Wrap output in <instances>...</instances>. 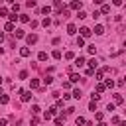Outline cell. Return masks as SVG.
Here are the masks:
<instances>
[{"mask_svg": "<svg viewBox=\"0 0 126 126\" xmlns=\"http://www.w3.org/2000/svg\"><path fill=\"white\" fill-rule=\"evenodd\" d=\"M69 8H71V10H79V12H81V8H83V2H81V0H73V2L69 4Z\"/></svg>", "mask_w": 126, "mask_h": 126, "instance_id": "obj_1", "label": "cell"}, {"mask_svg": "<svg viewBox=\"0 0 126 126\" xmlns=\"http://www.w3.org/2000/svg\"><path fill=\"white\" fill-rule=\"evenodd\" d=\"M20 94H22V100L24 102H30L32 100V91H20Z\"/></svg>", "mask_w": 126, "mask_h": 126, "instance_id": "obj_2", "label": "cell"}, {"mask_svg": "<svg viewBox=\"0 0 126 126\" xmlns=\"http://www.w3.org/2000/svg\"><path fill=\"white\" fill-rule=\"evenodd\" d=\"M79 32H81V37H83V39H85V37H91V33H93V32H91V30H89L87 26H83V28H81Z\"/></svg>", "mask_w": 126, "mask_h": 126, "instance_id": "obj_3", "label": "cell"}, {"mask_svg": "<svg viewBox=\"0 0 126 126\" xmlns=\"http://www.w3.org/2000/svg\"><path fill=\"white\" fill-rule=\"evenodd\" d=\"M26 41H28L30 45H33V43L37 41V35H35V33H30V35H26Z\"/></svg>", "mask_w": 126, "mask_h": 126, "instance_id": "obj_4", "label": "cell"}, {"mask_svg": "<svg viewBox=\"0 0 126 126\" xmlns=\"http://www.w3.org/2000/svg\"><path fill=\"white\" fill-rule=\"evenodd\" d=\"M53 6H55V10H57L59 14L63 12V2H61V0H55V2H53Z\"/></svg>", "mask_w": 126, "mask_h": 126, "instance_id": "obj_5", "label": "cell"}, {"mask_svg": "<svg viewBox=\"0 0 126 126\" xmlns=\"http://www.w3.org/2000/svg\"><path fill=\"white\" fill-rule=\"evenodd\" d=\"M108 12H110V4H102V6H100V12H98V14H108Z\"/></svg>", "mask_w": 126, "mask_h": 126, "instance_id": "obj_6", "label": "cell"}, {"mask_svg": "<svg viewBox=\"0 0 126 126\" xmlns=\"http://www.w3.org/2000/svg\"><path fill=\"white\" fill-rule=\"evenodd\" d=\"M4 30H6V32H14V30H16V26H14L12 22H6V24H4Z\"/></svg>", "mask_w": 126, "mask_h": 126, "instance_id": "obj_7", "label": "cell"}, {"mask_svg": "<svg viewBox=\"0 0 126 126\" xmlns=\"http://www.w3.org/2000/svg\"><path fill=\"white\" fill-rule=\"evenodd\" d=\"M67 33H71V35L77 33V26H75V24H69V26H67Z\"/></svg>", "mask_w": 126, "mask_h": 126, "instance_id": "obj_8", "label": "cell"}, {"mask_svg": "<svg viewBox=\"0 0 126 126\" xmlns=\"http://www.w3.org/2000/svg\"><path fill=\"white\" fill-rule=\"evenodd\" d=\"M94 33H96V35H102V33H104V26H100V24L94 26Z\"/></svg>", "mask_w": 126, "mask_h": 126, "instance_id": "obj_9", "label": "cell"}, {"mask_svg": "<svg viewBox=\"0 0 126 126\" xmlns=\"http://www.w3.org/2000/svg\"><path fill=\"white\" fill-rule=\"evenodd\" d=\"M20 55L22 57H30V47H22L20 49Z\"/></svg>", "mask_w": 126, "mask_h": 126, "instance_id": "obj_10", "label": "cell"}, {"mask_svg": "<svg viewBox=\"0 0 126 126\" xmlns=\"http://www.w3.org/2000/svg\"><path fill=\"white\" fill-rule=\"evenodd\" d=\"M10 102V96L8 94H0V104H8Z\"/></svg>", "mask_w": 126, "mask_h": 126, "instance_id": "obj_11", "label": "cell"}, {"mask_svg": "<svg viewBox=\"0 0 126 126\" xmlns=\"http://www.w3.org/2000/svg\"><path fill=\"white\" fill-rule=\"evenodd\" d=\"M96 65H98V61H96V59H91V61H89V69H93V71L96 69Z\"/></svg>", "mask_w": 126, "mask_h": 126, "instance_id": "obj_12", "label": "cell"}, {"mask_svg": "<svg viewBox=\"0 0 126 126\" xmlns=\"http://www.w3.org/2000/svg\"><path fill=\"white\" fill-rule=\"evenodd\" d=\"M79 79H81V77H79L77 73H71V77H69V83H77Z\"/></svg>", "mask_w": 126, "mask_h": 126, "instance_id": "obj_13", "label": "cell"}, {"mask_svg": "<svg viewBox=\"0 0 126 126\" xmlns=\"http://www.w3.org/2000/svg\"><path fill=\"white\" fill-rule=\"evenodd\" d=\"M122 100H124V98H122V94H120V93H116V94H114V102H116V104H122Z\"/></svg>", "mask_w": 126, "mask_h": 126, "instance_id": "obj_14", "label": "cell"}, {"mask_svg": "<svg viewBox=\"0 0 126 126\" xmlns=\"http://www.w3.org/2000/svg\"><path fill=\"white\" fill-rule=\"evenodd\" d=\"M85 122H87V120H85L83 116H77V120H75V124H77V126H85Z\"/></svg>", "mask_w": 126, "mask_h": 126, "instance_id": "obj_15", "label": "cell"}, {"mask_svg": "<svg viewBox=\"0 0 126 126\" xmlns=\"http://www.w3.org/2000/svg\"><path fill=\"white\" fill-rule=\"evenodd\" d=\"M18 20H20V22H24V24H28V22H30V18H28L26 14H20V16H18Z\"/></svg>", "mask_w": 126, "mask_h": 126, "instance_id": "obj_16", "label": "cell"}, {"mask_svg": "<svg viewBox=\"0 0 126 126\" xmlns=\"http://www.w3.org/2000/svg\"><path fill=\"white\" fill-rule=\"evenodd\" d=\"M75 65H77V67L85 65V57H77V59H75Z\"/></svg>", "mask_w": 126, "mask_h": 126, "instance_id": "obj_17", "label": "cell"}, {"mask_svg": "<svg viewBox=\"0 0 126 126\" xmlns=\"http://www.w3.org/2000/svg\"><path fill=\"white\" fill-rule=\"evenodd\" d=\"M30 87H32V89H37V87H39V81H37V79H32V81H30Z\"/></svg>", "mask_w": 126, "mask_h": 126, "instance_id": "obj_18", "label": "cell"}, {"mask_svg": "<svg viewBox=\"0 0 126 126\" xmlns=\"http://www.w3.org/2000/svg\"><path fill=\"white\" fill-rule=\"evenodd\" d=\"M37 59H39V61H45V59H47V53H45V51H39Z\"/></svg>", "mask_w": 126, "mask_h": 126, "instance_id": "obj_19", "label": "cell"}, {"mask_svg": "<svg viewBox=\"0 0 126 126\" xmlns=\"http://www.w3.org/2000/svg\"><path fill=\"white\" fill-rule=\"evenodd\" d=\"M102 85H104V89H106V87H108V89H112V87H114V81H112V79H108V81H106V83H102Z\"/></svg>", "mask_w": 126, "mask_h": 126, "instance_id": "obj_20", "label": "cell"}, {"mask_svg": "<svg viewBox=\"0 0 126 126\" xmlns=\"http://www.w3.org/2000/svg\"><path fill=\"white\" fill-rule=\"evenodd\" d=\"M73 96H75V98H77V100H79V98H81V96H83V93H81V91H79V89H75V91H73Z\"/></svg>", "mask_w": 126, "mask_h": 126, "instance_id": "obj_21", "label": "cell"}, {"mask_svg": "<svg viewBox=\"0 0 126 126\" xmlns=\"http://www.w3.org/2000/svg\"><path fill=\"white\" fill-rule=\"evenodd\" d=\"M51 55H53V59H61V51H59V49H55Z\"/></svg>", "mask_w": 126, "mask_h": 126, "instance_id": "obj_22", "label": "cell"}, {"mask_svg": "<svg viewBox=\"0 0 126 126\" xmlns=\"http://www.w3.org/2000/svg\"><path fill=\"white\" fill-rule=\"evenodd\" d=\"M94 77H96V79H98V81H100V79H102V77H104V71H102V69H100V71H96V73H94Z\"/></svg>", "mask_w": 126, "mask_h": 126, "instance_id": "obj_23", "label": "cell"}, {"mask_svg": "<svg viewBox=\"0 0 126 126\" xmlns=\"http://www.w3.org/2000/svg\"><path fill=\"white\" fill-rule=\"evenodd\" d=\"M96 93H98V94H100V93H104V85H102V83H98V85H96Z\"/></svg>", "mask_w": 126, "mask_h": 126, "instance_id": "obj_24", "label": "cell"}, {"mask_svg": "<svg viewBox=\"0 0 126 126\" xmlns=\"http://www.w3.org/2000/svg\"><path fill=\"white\" fill-rule=\"evenodd\" d=\"M89 110H93V112L96 110V102H94V100H91V102H89Z\"/></svg>", "mask_w": 126, "mask_h": 126, "instance_id": "obj_25", "label": "cell"}, {"mask_svg": "<svg viewBox=\"0 0 126 126\" xmlns=\"http://www.w3.org/2000/svg\"><path fill=\"white\" fill-rule=\"evenodd\" d=\"M39 110H41V108H39V104H32V112H33V114H37Z\"/></svg>", "mask_w": 126, "mask_h": 126, "instance_id": "obj_26", "label": "cell"}, {"mask_svg": "<svg viewBox=\"0 0 126 126\" xmlns=\"http://www.w3.org/2000/svg\"><path fill=\"white\" fill-rule=\"evenodd\" d=\"M30 124H32V126H37V124H39V118H37V116H33V118L30 120Z\"/></svg>", "mask_w": 126, "mask_h": 126, "instance_id": "obj_27", "label": "cell"}, {"mask_svg": "<svg viewBox=\"0 0 126 126\" xmlns=\"http://www.w3.org/2000/svg\"><path fill=\"white\" fill-rule=\"evenodd\" d=\"M49 12H51V6H43L41 8V14H49Z\"/></svg>", "mask_w": 126, "mask_h": 126, "instance_id": "obj_28", "label": "cell"}, {"mask_svg": "<svg viewBox=\"0 0 126 126\" xmlns=\"http://www.w3.org/2000/svg\"><path fill=\"white\" fill-rule=\"evenodd\" d=\"M14 33H16V37H24V35H26V33H24V30H16Z\"/></svg>", "mask_w": 126, "mask_h": 126, "instance_id": "obj_29", "label": "cell"}, {"mask_svg": "<svg viewBox=\"0 0 126 126\" xmlns=\"http://www.w3.org/2000/svg\"><path fill=\"white\" fill-rule=\"evenodd\" d=\"M8 18H10V20H8V22H12V24H14V22H16V20H18V16H16V14H10V16H8Z\"/></svg>", "mask_w": 126, "mask_h": 126, "instance_id": "obj_30", "label": "cell"}, {"mask_svg": "<svg viewBox=\"0 0 126 126\" xmlns=\"http://www.w3.org/2000/svg\"><path fill=\"white\" fill-rule=\"evenodd\" d=\"M77 45L83 47V45H85V39H83V37H77Z\"/></svg>", "mask_w": 126, "mask_h": 126, "instance_id": "obj_31", "label": "cell"}, {"mask_svg": "<svg viewBox=\"0 0 126 126\" xmlns=\"http://www.w3.org/2000/svg\"><path fill=\"white\" fill-rule=\"evenodd\" d=\"M89 53L94 55V53H96V47H94V45H89Z\"/></svg>", "mask_w": 126, "mask_h": 126, "instance_id": "obj_32", "label": "cell"}, {"mask_svg": "<svg viewBox=\"0 0 126 126\" xmlns=\"http://www.w3.org/2000/svg\"><path fill=\"white\" fill-rule=\"evenodd\" d=\"M63 120L65 118H55V126H63Z\"/></svg>", "mask_w": 126, "mask_h": 126, "instance_id": "obj_33", "label": "cell"}, {"mask_svg": "<svg viewBox=\"0 0 126 126\" xmlns=\"http://www.w3.org/2000/svg\"><path fill=\"white\" fill-rule=\"evenodd\" d=\"M26 6H30V8H33V6H35V0H28V2H26Z\"/></svg>", "mask_w": 126, "mask_h": 126, "instance_id": "obj_34", "label": "cell"}, {"mask_svg": "<svg viewBox=\"0 0 126 126\" xmlns=\"http://www.w3.org/2000/svg\"><path fill=\"white\" fill-rule=\"evenodd\" d=\"M20 79H28V71H20Z\"/></svg>", "mask_w": 126, "mask_h": 126, "instance_id": "obj_35", "label": "cell"}, {"mask_svg": "<svg viewBox=\"0 0 126 126\" xmlns=\"http://www.w3.org/2000/svg\"><path fill=\"white\" fill-rule=\"evenodd\" d=\"M51 81H53V77H45V79H43V83H45V85H51Z\"/></svg>", "mask_w": 126, "mask_h": 126, "instance_id": "obj_36", "label": "cell"}, {"mask_svg": "<svg viewBox=\"0 0 126 126\" xmlns=\"http://www.w3.org/2000/svg\"><path fill=\"white\" fill-rule=\"evenodd\" d=\"M61 106H63V100H61V98H57V102H55V108H61Z\"/></svg>", "mask_w": 126, "mask_h": 126, "instance_id": "obj_37", "label": "cell"}, {"mask_svg": "<svg viewBox=\"0 0 126 126\" xmlns=\"http://www.w3.org/2000/svg\"><path fill=\"white\" fill-rule=\"evenodd\" d=\"M0 16H8V8H0Z\"/></svg>", "mask_w": 126, "mask_h": 126, "instance_id": "obj_38", "label": "cell"}, {"mask_svg": "<svg viewBox=\"0 0 126 126\" xmlns=\"http://www.w3.org/2000/svg\"><path fill=\"white\" fill-rule=\"evenodd\" d=\"M41 24H43V26H45V28H47V26H49V24H51V20H49V18H45V20H43V22H41Z\"/></svg>", "mask_w": 126, "mask_h": 126, "instance_id": "obj_39", "label": "cell"}, {"mask_svg": "<svg viewBox=\"0 0 126 126\" xmlns=\"http://www.w3.org/2000/svg\"><path fill=\"white\" fill-rule=\"evenodd\" d=\"M65 57H67V59H75V55H73L71 51H67V53H65Z\"/></svg>", "mask_w": 126, "mask_h": 126, "instance_id": "obj_40", "label": "cell"}, {"mask_svg": "<svg viewBox=\"0 0 126 126\" xmlns=\"http://www.w3.org/2000/svg\"><path fill=\"white\" fill-rule=\"evenodd\" d=\"M98 98H100V94H98V93H93V100H94V102H96V100H98Z\"/></svg>", "mask_w": 126, "mask_h": 126, "instance_id": "obj_41", "label": "cell"}, {"mask_svg": "<svg viewBox=\"0 0 126 126\" xmlns=\"http://www.w3.org/2000/svg\"><path fill=\"white\" fill-rule=\"evenodd\" d=\"M6 124H8V120L6 118H0V126H6Z\"/></svg>", "mask_w": 126, "mask_h": 126, "instance_id": "obj_42", "label": "cell"}, {"mask_svg": "<svg viewBox=\"0 0 126 126\" xmlns=\"http://www.w3.org/2000/svg\"><path fill=\"white\" fill-rule=\"evenodd\" d=\"M2 41H4V33H0V43H2Z\"/></svg>", "mask_w": 126, "mask_h": 126, "instance_id": "obj_43", "label": "cell"}, {"mask_svg": "<svg viewBox=\"0 0 126 126\" xmlns=\"http://www.w3.org/2000/svg\"><path fill=\"white\" fill-rule=\"evenodd\" d=\"M96 126H106V124H104V122H98V124H96Z\"/></svg>", "mask_w": 126, "mask_h": 126, "instance_id": "obj_44", "label": "cell"}, {"mask_svg": "<svg viewBox=\"0 0 126 126\" xmlns=\"http://www.w3.org/2000/svg\"><path fill=\"white\" fill-rule=\"evenodd\" d=\"M85 126H93V124H91V122H85Z\"/></svg>", "mask_w": 126, "mask_h": 126, "instance_id": "obj_45", "label": "cell"}, {"mask_svg": "<svg viewBox=\"0 0 126 126\" xmlns=\"http://www.w3.org/2000/svg\"><path fill=\"white\" fill-rule=\"evenodd\" d=\"M0 85H2V77H0Z\"/></svg>", "mask_w": 126, "mask_h": 126, "instance_id": "obj_46", "label": "cell"}, {"mask_svg": "<svg viewBox=\"0 0 126 126\" xmlns=\"http://www.w3.org/2000/svg\"><path fill=\"white\" fill-rule=\"evenodd\" d=\"M0 94H2V93H0Z\"/></svg>", "mask_w": 126, "mask_h": 126, "instance_id": "obj_47", "label": "cell"}]
</instances>
